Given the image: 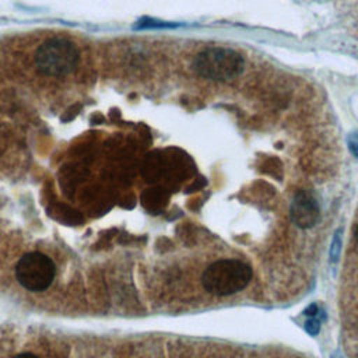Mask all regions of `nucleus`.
Segmentation results:
<instances>
[{
  "instance_id": "f257e3e1",
  "label": "nucleus",
  "mask_w": 358,
  "mask_h": 358,
  "mask_svg": "<svg viewBox=\"0 0 358 358\" xmlns=\"http://www.w3.org/2000/svg\"><path fill=\"white\" fill-rule=\"evenodd\" d=\"M252 267L236 259H221L211 263L201 275L204 289L217 296L234 295L252 280Z\"/></svg>"
},
{
  "instance_id": "f03ea898",
  "label": "nucleus",
  "mask_w": 358,
  "mask_h": 358,
  "mask_svg": "<svg viewBox=\"0 0 358 358\" xmlns=\"http://www.w3.org/2000/svg\"><path fill=\"white\" fill-rule=\"evenodd\" d=\"M80 62L77 45L63 36H53L43 41L35 52V66L38 71L49 77L69 76Z\"/></svg>"
},
{
  "instance_id": "7ed1b4c3",
  "label": "nucleus",
  "mask_w": 358,
  "mask_h": 358,
  "mask_svg": "<svg viewBox=\"0 0 358 358\" xmlns=\"http://www.w3.org/2000/svg\"><path fill=\"white\" fill-rule=\"evenodd\" d=\"M245 67V60L234 49L211 46L201 50L193 60L194 71L211 81H229L236 78Z\"/></svg>"
},
{
  "instance_id": "20e7f679",
  "label": "nucleus",
  "mask_w": 358,
  "mask_h": 358,
  "mask_svg": "<svg viewBox=\"0 0 358 358\" xmlns=\"http://www.w3.org/2000/svg\"><path fill=\"white\" fill-rule=\"evenodd\" d=\"M56 275V267L50 257L39 252L24 255L15 266L18 282L28 291L41 292L50 287Z\"/></svg>"
},
{
  "instance_id": "39448f33",
  "label": "nucleus",
  "mask_w": 358,
  "mask_h": 358,
  "mask_svg": "<svg viewBox=\"0 0 358 358\" xmlns=\"http://www.w3.org/2000/svg\"><path fill=\"white\" fill-rule=\"evenodd\" d=\"M289 215L292 222L302 229L312 228L317 224L320 218V207L315 196L308 192V190H299L295 193L291 208H289Z\"/></svg>"
},
{
  "instance_id": "423d86ee",
  "label": "nucleus",
  "mask_w": 358,
  "mask_h": 358,
  "mask_svg": "<svg viewBox=\"0 0 358 358\" xmlns=\"http://www.w3.org/2000/svg\"><path fill=\"white\" fill-rule=\"evenodd\" d=\"M176 27H180V24L150 18V17H143L133 25L134 29H168V28H176Z\"/></svg>"
},
{
  "instance_id": "0eeeda50",
  "label": "nucleus",
  "mask_w": 358,
  "mask_h": 358,
  "mask_svg": "<svg viewBox=\"0 0 358 358\" xmlns=\"http://www.w3.org/2000/svg\"><path fill=\"white\" fill-rule=\"evenodd\" d=\"M341 234H343V231H341V228H338L333 235L330 249H329L330 263H337L338 259H340L341 249H343V236H341Z\"/></svg>"
},
{
  "instance_id": "6e6552de",
  "label": "nucleus",
  "mask_w": 358,
  "mask_h": 358,
  "mask_svg": "<svg viewBox=\"0 0 358 358\" xmlns=\"http://www.w3.org/2000/svg\"><path fill=\"white\" fill-rule=\"evenodd\" d=\"M305 331L310 336H316L319 334L320 331V320L316 319V317H309L306 322H305Z\"/></svg>"
},
{
  "instance_id": "1a4fd4ad",
  "label": "nucleus",
  "mask_w": 358,
  "mask_h": 358,
  "mask_svg": "<svg viewBox=\"0 0 358 358\" xmlns=\"http://www.w3.org/2000/svg\"><path fill=\"white\" fill-rule=\"evenodd\" d=\"M347 144H348V150L350 152L358 158V131H351L347 137Z\"/></svg>"
},
{
  "instance_id": "9d476101",
  "label": "nucleus",
  "mask_w": 358,
  "mask_h": 358,
  "mask_svg": "<svg viewBox=\"0 0 358 358\" xmlns=\"http://www.w3.org/2000/svg\"><path fill=\"white\" fill-rule=\"evenodd\" d=\"M319 306L316 303H310L305 310H303V315L305 316H309V317H315L317 313H319Z\"/></svg>"
},
{
  "instance_id": "9b49d317",
  "label": "nucleus",
  "mask_w": 358,
  "mask_h": 358,
  "mask_svg": "<svg viewBox=\"0 0 358 358\" xmlns=\"http://www.w3.org/2000/svg\"><path fill=\"white\" fill-rule=\"evenodd\" d=\"M13 358H38V357L31 354V352H22V354H18V355H15Z\"/></svg>"
},
{
  "instance_id": "f8f14e48",
  "label": "nucleus",
  "mask_w": 358,
  "mask_h": 358,
  "mask_svg": "<svg viewBox=\"0 0 358 358\" xmlns=\"http://www.w3.org/2000/svg\"><path fill=\"white\" fill-rule=\"evenodd\" d=\"M331 358H343V357H341V354H340V351H336V352H333V355H331Z\"/></svg>"
},
{
  "instance_id": "ddd939ff",
  "label": "nucleus",
  "mask_w": 358,
  "mask_h": 358,
  "mask_svg": "<svg viewBox=\"0 0 358 358\" xmlns=\"http://www.w3.org/2000/svg\"><path fill=\"white\" fill-rule=\"evenodd\" d=\"M355 241H357V245H358V224H357V228H355Z\"/></svg>"
}]
</instances>
